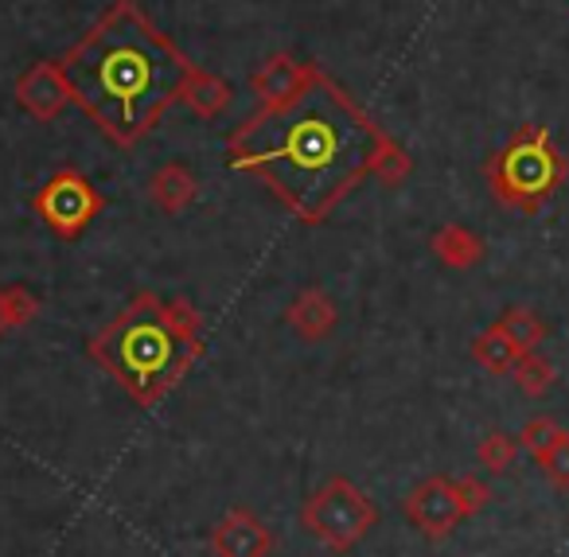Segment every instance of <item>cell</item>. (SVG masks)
Segmentation results:
<instances>
[{
	"label": "cell",
	"instance_id": "4fadbf2b",
	"mask_svg": "<svg viewBox=\"0 0 569 557\" xmlns=\"http://www.w3.org/2000/svg\"><path fill=\"white\" fill-rule=\"evenodd\" d=\"M433 253L449 269H472L483 258V238L472 235L468 227H460V222H449V227H441L433 235Z\"/></svg>",
	"mask_w": 569,
	"mask_h": 557
},
{
	"label": "cell",
	"instance_id": "5bb4252c",
	"mask_svg": "<svg viewBox=\"0 0 569 557\" xmlns=\"http://www.w3.org/2000/svg\"><path fill=\"white\" fill-rule=\"evenodd\" d=\"M180 102L188 106L191 113H199V118H219L230 102V87L222 79H214L211 71L191 67L188 82H183V90H180Z\"/></svg>",
	"mask_w": 569,
	"mask_h": 557
},
{
	"label": "cell",
	"instance_id": "d6986e66",
	"mask_svg": "<svg viewBox=\"0 0 569 557\" xmlns=\"http://www.w3.org/2000/svg\"><path fill=\"white\" fill-rule=\"evenodd\" d=\"M476 460H480V468L491 471V476H503V471H511L515 460H519V440L503 429H491L488 437H480V445H476Z\"/></svg>",
	"mask_w": 569,
	"mask_h": 557
},
{
	"label": "cell",
	"instance_id": "ba28073f",
	"mask_svg": "<svg viewBox=\"0 0 569 557\" xmlns=\"http://www.w3.org/2000/svg\"><path fill=\"white\" fill-rule=\"evenodd\" d=\"M17 102L24 113H32L36 121H56L59 113L71 106V90H67V79L59 71V59H43V63L28 67L17 79Z\"/></svg>",
	"mask_w": 569,
	"mask_h": 557
},
{
	"label": "cell",
	"instance_id": "277c9868",
	"mask_svg": "<svg viewBox=\"0 0 569 557\" xmlns=\"http://www.w3.org/2000/svg\"><path fill=\"white\" fill-rule=\"evenodd\" d=\"M483 176L499 203L535 215L569 176V160L561 157V149L542 126H522L496 157H488Z\"/></svg>",
	"mask_w": 569,
	"mask_h": 557
},
{
	"label": "cell",
	"instance_id": "cb8c5ba5",
	"mask_svg": "<svg viewBox=\"0 0 569 557\" xmlns=\"http://www.w3.org/2000/svg\"><path fill=\"white\" fill-rule=\"evenodd\" d=\"M0 336H9V324H4V297H0Z\"/></svg>",
	"mask_w": 569,
	"mask_h": 557
},
{
	"label": "cell",
	"instance_id": "e0dca14e",
	"mask_svg": "<svg viewBox=\"0 0 569 557\" xmlns=\"http://www.w3.org/2000/svg\"><path fill=\"white\" fill-rule=\"evenodd\" d=\"M519 355L522 351L496 328V324L472 339V359L480 362L483 370H491V375H511V367H515V359H519Z\"/></svg>",
	"mask_w": 569,
	"mask_h": 557
},
{
	"label": "cell",
	"instance_id": "7a4b0ae2",
	"mask_svg": "<svg viewBox=\"0 0 569 557\" xmlns=\"http://www.w3.org/2000/svg\"><path fill=\"white\" fill-rule=\"evenodd\" d=\"M191 67L137 0H113L59 59L71 102L121 149L149 137L168 106L180 102Z\"/></svg>",
	"mask_w": 569,
	"mask_h": 557
},
{
	"label": "cell",
	"instance_id": "7402d4cb",
	"mask_svg": "<svg viewBox=\"0 0 569 557\" xmlns=\"http://www.w3.org/2000/svg\"><path fill=\"white\" fill-rule=\"evenodd\" d=\"M406 172H410V157H406L402 149H398L395 141H390V149L382 152V160H379V168H375V176H379L387 188H395V183H402L406 180Z\"/></svg>",
	"mask_w": 569,
	"mask_h": 557
},
{
	"label": "cell",
	"instance_id": "52a82bcc",
	"mask_svg": "<svg viewBox=\"0 0 569 557\" xmlns=\"http://www.w3.org/2000/svg\"><path fill=\"white\" fill-rule=\"evenodd\" d=\"M402 510H406V523H410L418 534H426V538H449V534L468 518L457 499V484L445 476L421 479V484L406 495Z\"/></svg>",
	"mask_w": 569,
	"mask_h": 557
},
{
	"label": "cell",
	"instance_id": "30bf717a",
	"mask_svg": "<svg viewBox=\"0 0 569 557\" xmlns=\"http://www.w3.org/2000/svg\"><path fill=\"white\" fill-rule=\"evenodd\" d=\"M284 320H289V328H293L305 344H320V339L332 336L336 324H340V308H336V300L328 297L325 289L312 285V289L297 292V300L289 305Z\"/></svg>",
	"mask_w": 569,
	"mask_h": 557
},
{
	"label": "cell",
	"instance_id": "ac0fdd59",
	"mask_svg": "<svg viewBox=\"0 0 569 557\" xmlns=\"http://www.w3.org/2000/svg\"><path fill=\"white\" fill-rule=\"evenodd\" d=\"M566 437V429H561L558 421H553V417H530L527 425H522L519 432H515V440H519V448L522 452L530 456V460L535 464H542L546 456L553 452V448H558V440Z\"/></svg>",
	"mask_w": 569,
	"mask_h": 557
},
{
	"label": "cell",
	"instance_id": "3957f363",
	"mask_svg": "<svg viewBox=\"0 0 569 557\" xmlns=\"http://www.w3.org/2000/svg\"><path fill=\"white\" fill-rule=\"evenodd\" d=\"M87 355L137 406L152 409L203 355V316L188 297L164 300L157 292H137L90 339Z\"/></svg>",
	"mask_w": 569,
	"mask_h": 557
},
{
	"label": "cell",
	"instance_id": "8fae6325",
	"mask_svg": "<svg viewBox=\"0 0 569 557\" xmlns=\"http://www.w3.org/2000/svg\"><path fill=\"white\" fill-rule=\"evenodd\" d=\"M305 71H309V63H297L293 56H273L269 63H261V71L250 79V90L258 95L261 106L284 102V98L301 87Z\"/></svg>",
	"mask_w": 569,
	"mask_h": 557
},
{
	"label": "cell",
	"instance_id": "ffe728a7",
	"mask_svg": "<svg viewBox=\"0 0 569 557\" xmlns=\"http://www.w3.org/2000/svg\"><path fill=\"white\" fill-rule=\"evenodd\" d=\"M0 297H4V324H9V331L28 328L40 316V297L28 285H4Z\"/></svg>",
	"mask_w": 569,
	"mask_h": 557
},
{
	"label": "cell",
	"instance_id": "2e32d148",
	"mask_svg": "<svg viewBox=\"0 0 569 557\" xmlns=\"http://www.w3.org/2000/svg\"><path fill=\"white\" fill-rule=\"evenodd\" d=\"M511 378L527 398H542V394H550L553 382H558V367H553L542 351H522L511 367Z\"/></svg>",
	"mask_w": 569,
	"mask_h": 557
},
{
	"label": "cell",
	"instance_id": "5b68a950",
	"mask_svg": "<svg viewBox=\"0 0 569 557\" xmlns=\"http://www.w3.org/2000/svg\"><path fill=\"white\" fill-rule=\"evenodd\" d=\"M375 523H379V510H375L371 495L351 484L348 476H332L301 507V526L332 554L356 549L375 530Z\"/></svg>",
	"mask_w": 569,
	"mask_h": 557
},
{
	"label": "cell",
	"instance_id": "7c38bea8",
	"mask_svg": "<svg viewBox=\"0 0 569 557\" xmlns=\"http://www.w3.org/2000/svg\"><path fill=\"white\" fill-rule=\"evenodd\" d=\"M196 196H199V183H196V176H191L183 165H164V168H157V172H152L149 199L164 215L188 211V207L196 203Z\"/></svg>",
	"mask_w": 569,
	"mask_h": 557
},
{
	"label": "cell",
	"instance_id": "9a60e30c",
	"mask_svg": "<svg viewBox=\"0 0 569 557\" xmlns=\"http://www.w3.org/2000/svg\"><path fill=\"white\" fill-rule=\"evenodd\" d=\"M496 328L503 331L507 339H511L519 351H538V344L546 339V320L538 312H530V308L522 305H511L499 312Z\"/></svg>",
	"mask_w": 569,
	"mask_h": 557
},
{
	"label": "cell",
	"instance_id": "44dd1931",
	"mask_svg": "<svg viewBox=\"0 0 569 557\" xmlns=\"http://www.w3.org/2000/svg\"><path fill=\"white\" fill-rule=\"evenodd\" d=\"M452 484H457V499H460V507H465V515H480L491 503V487L483 484L480 476H460V479H452Z\"/></svg>",
	"mask_w": 569,
	"mask_h": 557
},
{
	"label": "cell",
	"instance_id": "6da1fadb",
	"mask_svg": "<svg viewBox=\"0 0 569 557\" xmlns=\"http://www.w3.org/2000/svg\"><path fill=\"white\" fill-rule=\"evenodd\" d=\"M390 137L320 67L284 102L261 106L227 137V165L250 172L305 227L328 219L348 191L375 176Z\"/></svg>",
	"mask_w": 569,
	"mask_h": 557
},
{
	"label": "cell",
	"instance_id": "9c48e42d",
	"mask_svg": "<svg viewBox=\"0 0 569 557\" xmlns=\"http://www.w3.org/2000/svg\"><path fill=\"white\" fill-rule=\"evenodd\" d=\"M273 530L261 518H253L246 507H230L211 526V554L214 557H269Z\"/></svg>",
	"mask_w": 569,
	"mask_h": 557
},
{
	"label": "cell",
	"instance_id": "8992f818",
	"mask_svg": "<svg viewBox=\"0 0 569 557\" xmlns=\"http://www.w3.org/2000/svg\"><path fill=\"white\" fill-rule=\"evenodd\" d=\"M32 207L51 235L63 238V242H74V238L87 235L90 222L102 215L106 196L79 172V168H59V172L32 196Z\"/></svg>",
	"mask_w": 569,
	"mask_h": 557
},
{
	"label": "cell",
	"instance_id": "603a6c76",
	"mask_svg": "<svg viewBox=\"0 0 569 557\" xmlns=\"http://www.w3.org/2000/svg\"><path fill=\"white\" fill-rule=\"evenodd\" d=\"M542 471L550 476V484L558 487V491H569V432L558 440V448H553V452L542 460Z\"/></svg>",
	"mask_w": 569,
	"mask_h": 557
}]
</instances>
